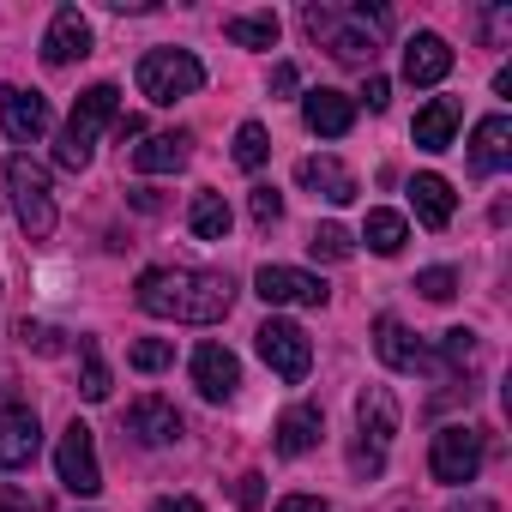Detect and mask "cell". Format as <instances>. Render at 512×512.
Instances as JSON below:
<instances>
[{
    "mask_svg": "<svg viewBox=\"0 0 512 512\" xmlns=\"http://www.w3.org/2000/svg\"><path fill=\"white\" fill-rule=\"evenodd\" d=\"M133 296L151 320H175V326H217L235 308V284L223 272H199V266H151V272H139Z\"/></svg>",
    "mask_w": 512,
    "mask_h": 512,
    "instance_id": "1",
    "label": "cell"
},
{
    "mask_svg": "<svg viewBox=\"0 0 512 512\" xmlns=\"http://www.w3.org/2000/svg\"><path fill=\"white\" fill-rule=\"evenodd\" d=\"M302 25H308V37H314L332 61H344V67H374L386 13H368V7H308Z\"/></svg>",
    "mask_w": 512,
    "mask_h": 512,
    "instance_id": "2",
    "label": "cell"
},
{
    "mask_svg": "<svg viewBox=\"0 0 512 512\" xmlns=\"http://www.w3.org/2000/svg\"><path fill=\"white\" fill-rule=\"evenodd\" d=\"M115 121H121V91H115V85H91V91L73 103V121H67L61 139H55V163H61V169H85L91 151H97V133L115 127Z\"/></svg>",
    "mask_w": 512,
    "mask_h": 512,
    "instance_id": "3",
    "label": "cell"
},
{
    "mask_svg": "<svg viewBox=\"0 0 512 512\" xmlns=\"http://www.w3.org/2000/svg\"><path fill=\"white\" fill-rule=\"evenodd\" d=\"M7 199H13L19 229L31 241H49L55 235V187H49V169L37 157H13L7 163Z\"/></svg>",
    "mask_w": 512,
    "mask_h": 512,
    "instance_id": "4",
    "label": "cell"
},
{
    "mask_svg": "<svg viewBox=\"0 0 512 512\" xmlns=\"http://www.w3.org/2000/svg\"><path fill=\"white\" fill-rule=\"evenodd\" d=\"M205 85V67L187 55V49H151L145 61H139V91L151 97V103H181V97H193Z\"/></svg>",
    "mask_w": 512,
    "mask_h": 512,
    "instance_id": "5",
    "label": "cell"
},
{
    "mask_svg": "<svg viewBox=\"0 0 512 512\" xmlns=\"http://www.w3.org/2000/svg\"><path fill=\"white\" fill-rule=\"evenodd\" d=\"M482 458H488V446H482V428H464V422L440 428V434H434V446H428V470H434V482H446V488H464V482H476Z\"/></svg>",
    "mask_w": 512,
    "mask_h": 512,
    "instance_id": "6",
    "label": "cell"
},
{
    "mask_svg": "<svg viewBox=\"0 0 512 512\" xmlns=\"http://www.w3.org/2000/svg\"><path fill=\"white\" fill-rule=\"evenodd\" d=\"M253 338H260V356H266V368H272L278 380H290V386L308 380V368H314V344H308V332H302L296 320H266Z\"/></svg>",
    "mask_w": 512,
    "mask_h": 512,
    "instance_id": "7",
    "label": "cell"
},
{
    "mask_svg": "<svg viewBox=\"0 0 512 512\" xmlns=\"http://www.w3.org/2000/svg\"><path fill=\"white\" fill-rule=\"evenodd\" d=\"M55 476H61V488H73L79 500H91V494L103 488L97 440H91V428H85V422H67V434H61V446H55Z\"/></svg>",
    "mask_w": 512,
    "mask_h": 512,
    "instance_id": "8",
    "label": "cell"
},
{
    "mask_svg": "<svg viewBox=\"0 0 512 512\" xmlns=\"http://www.w3.org/2000/svg\"><path fill=\"white\" fill-rule=\"evenodd\" d=\"M253 290H260L272 308H326V278L314 272H296V266H260V278H253Z\"/></svg>",
    "mask_w": 512,
    "mask_h": 512,
    "instance_id": "9",
    "label": "cell"
},
{
    "mask_svg": "<svg viewBox=\"0 0 512 512\" xmlns=\"http://www.w3.org/2000/svg\"><path fill=\"white\" fill-rule=\"evenodd\" d=\"M0 133L13 145H31L49 133V97L43 91H25V85H7L0 91Z\"/></svg>",
    "mask_w": 512,
    "mask_h": 512,
    "instance_id": "10",
    "label": "cell"
},
{
    "mask_svg": "<svg viewBox=\"0 0 512 512\" xmlns=\"http://www.w3.org/2000/svg\"><path fill=\"white\" fill-rule=\"evenodd\" d=\"M181 410L169 404V398H157V392H145V398H133L127 404V434L139 440V446H175L181 440Z\"/></svg>",
    "mask_w": 512,
    "mask_h": 512,
    "instance_id": "11",
    "label": "cell"
},
{
    "mask_svg": "<svg viewBox=\"0 0 512 512\" xmlns=\"http://www.w3.org/2000/svg\"><path fill=\"white\" fill-rule=\"evenodd\" d=\"M43 446L37 410L31 404H0V470H25Z\"/></svg>",
    "mask_w": 512,
    "mask_h": 512,
    "instance_id": "12",
    "label": "cell"
},
{
    "mask_svg": "<svg viewBox=\"0 0 512 512\" xmlns=\"http://www.w3.org/2000/svg\"><path fill=\"white\" fill-rule=\"evenodd\" d=\"M193 386H199L205 404H229L235 386H241V362H235V350H223V344H199V350H193Z\"/></svg>",
    "mask_w": 512,
    "mask_h": 512,
    "instance_id": "13",
    "label": "cell"
},
{
    "mask_svg": "<svg viewBox=\"0 0 512 512\" xmlns=\"http://www.w3.org/2000/svg\"><path fill=\"white\" fill-rule=\"evenodd\" d=\"M91 55V25H85V13L79 7H61L55 19H49V31H43V61L49 67H73V61H85Z\"/></svg>",
    "mask_w": 512,
    "mask_h": 512,
    "instance_id": "14",
    "label": "cell"
},
{
    "mask_svg": "<svg viewBox=\"0 0 512 512\" xmlns=\"http://www.w3.org/2000/svg\"><path fill=\"white\" fill-rule=\"evenodd\" d=\"M356 440H368L374 452H386L392 446V434H398V398H392V386H362L356 392Z\"/></svg>",
    "mask_w": 512,
    "mask_h": 512,
    "instance_id": "15",
    "label": "cell"
},
{
    "mask_svg": "<svg viewBox=\"0 0 512 512\" xmlns=\"http://www.w3.org/2000/svg\"><path fill=\"white\" fill-rule=\"evenodd\" d=\"M374 350H380V362H386V368H398V374L434 368V356L410 338V326H404L398 314H380V320H374Z\"/></svg>",
    "mask_w": 512,
    "mask_h": 512,
    "instance_id": "16",
    "label": "cell"
},
{
    "mask_svg": "<svg viewBox=\"0 0 512 512\" xmlns=\"http://www.w3.org/2000/svg\"><path fill=\"white\" fill-rule=\"evenodd\" d=\"M302 121H308V133H320V139H344V133L356 127V97L320 85V91L302 97Z\"/></svg>",
    "mask_w": 512,
    "mask_h": 512,
    "instance_id": "17",
    "label": "cell"
},
{
    "mask_svg": "<svg viewBox=\"0 0 512 512\" xmlns=\"http://www.w3.org/2000/svg\"><path fill=\"white\" fill-rule=\"evenodd\" d=\"M296 181H302L314 199H326V205H350V199H356V175H350L338 157H326V151H320V157H302V163H296Z\"/></svg>",
    "mask_w": 512,
    "mask_h": 512,
    "instance_id": "18",
    "label": "cell"
},
{
    "mask_svg": "<svg viewBox=\"0 0 512 512\" xmlns=\"http://www.w3.org/2000/svg\"><path fill=\"white\" fill-rule=\"evenodd\" d=\"M446 73H452V43L434 37V31H416L404 43V79L410 85H440Z\"/></svg>",
    "mask_w": 512,
    "mask_h": 512,
    "instance_id": "19",
    "label": "cell"
},
{
    "mask_svg": "<svg viewBox=\"0 0 512 512\" xmlns=\"http://www.w3.org/2000/svg\"><path fill=\"white\" fill-rule=\"evenodd\" d=\"M320 434H326V416H320V404H290V410L278 416V434H272V446H278L284 458H302V452H314V446H320Z\"/></svg>",
    "mask_w": 512,
    "mask_h": 512,
    "instance_id": "20",
    "label": "cell"
},
{
    "mask_svg": "<svg viewBox=\"0 0 512 512\" xmlns=\"http://www.w3.org/2000/svg\"><path fill=\"white\" fill-rule=\"evenodd\" d=\"M470 163H476L482 175H500V169L512 163V121H506V115L476 121V133H470Z\"/></svg>",
    "mask_w": 512,
    "mask_h": 512,
    "instance_id": "21",
    "label": "cell"
},
{
    "mask_svg": "<svg viewBox=\"0 0 512 512\" xmlns=\"http://www.w3.org/2000/svg\"><path fill=\"white\" fill-rule=\"evenodd\" d=\"M458 115H464V109H458V97H434L428 109H416V127H410V133H416V145H422V151H446V145H452V133H458Z\"/></svg>",
    "mask_w": 512,
    "mask_h": 512,
    "instance_id": "22",
    "label": "cell"
},
{
    "mask_svg": "<svg viewBox=\"0 0 512 512\" xmlns=\"http://www.w3.org/2000/svg\"><path fill=\"white\" fill-rule=\"evenodd\" d=\"M410 205H416V217H422L428 229H446V223H452V211H458V199H452V181H446V175H416V181H410Z\"/></svg>",
    "mask_w": 512,
    "mask_h": 512,
    "instance_id": "23",
    "label": "cell"
},
{
    "mask_svg": "<svg viewBox=\"0 0 512 512\" xmlns=\"http://www.w3.org/2000/svg\"><path fill=\"white\" fill-rule=\"evenodd\" d=\"M187 145H193L187 133H151V139L133 151V169H139V175H169V169L187 163Z\"/></svg>",
    "mask_w": 512,
    "mask_h": 512,
    "instance_id": "24",
    "label": "cell"
},
{
    "mask_svg": "<svg viewBox=\"0 0 512 512\" xmlns=\"http://www.w3.org/2000/svg\"><path fill=\"white\" fill-rule=\"evenodd\" d=\"M187 223H193V235H199V241H223V235H229V223H235V211H229V199H223V193H193Z\"/></svg>",
    "mask_w": 512,
    "mask_h": 512,
    "instance_id": "25",
    "label": "cell"
},
{
    "mask_svg": "<svg viewBox=\"0 0 512 512\" xmlns=\"http://www.w3.org/2000/svg\"><path fill=\"white\" fill-rule=\"evenodd\" d=\"M362 241L380 253V260H392V253H404V241H410V223H404L398 211H368V223H362Z\"/></svg>",
    "mask_w": 512,
    "mask_h": 512,
    "instance_id": "26",
    "label": "cell"
},
{
    "mask_svg": "<svg viewBox=\"0 0 512 512\" xmlns=\"http://www.w3.org/2000/svg\"><path fill=\"white\" fill-rule=\"evenodd\" d=\"M223 31H229V43H241V49H272V43H278V13H235Z\"/></svg>",
    "mask_w": 512,
    "mask_h": 512,
    "instance_id": "27",
    "label": "cell"
},
{
    "mask_svg": "<svg viewBox=\"0 0 512 512\" xmlns=\"http://www.w3.org/2000/svg\"><path fill=\"white\" fill-rule=\"evenodd\" d=\"M79 392L91 398V404H103L109 398V368H103V350H97V338H79Z\"/></svg>",
    "mask_w": 512,
    "mask_h": 512,
    "instance_id": "28",
    "label": "cell"
},
{
    "mask_svg": "<svg viewBox=\"0 0 512 512\" xmlns=\"http://www.w3.org/2000/svg\"><path fill=\"white\" fill-rule=\"evenodd\" d=\"M266 157H272V133H266L260 121H241V127H235V163H241V169H260Z\"/></svg>",
    "mask_w": 512,
    "mask_h": 512,
    "instance_id": "29",
    "label": "cell"
},
{
    "mask_svg": "<svg viewBox=\"0 0 512 512\" xmlns=\"http://www.w3.org/2000/svg\"><path fill=\"white\" fill-rule=\"evenodd\" d=\"M308 253H314V260H350V253H356V235H350L344 223H320V229L308 235Z\"/></svg>",
    "mask_w": 512,
    "mask_h": 512,
    "instance_id": "30",
    "label": "cell"
},
{
    "mask_svg": "<svg viewBox=\"0 0 512 512\" xmlns=\"http://www.w3.org/2000/svg\"><path fill=\"white\" fill-rule=\"evenodd\" d=\"M127 362H133L139 374H163V368L175 362V344H169V338H139V344L127 350Z\"/></svg>",
    "mask_w": 512,
    "mask_h": 512,
    "instance_id": "31",
    "label": "cell"
},
{
    "mask_svg": "<svg viewBox=\"0 0 512 512\" xmlns=\"http://www.w3.org/2000/svg\"><path fill=\"white\" fill-rule=\"evenodd\" d=\"M416 290H422L428 302H452V296H458V272H452V266H428V272H416Z\"/></svg>",
    "mask_w": 512,
    "mask_h": 512,
    "instance_id": "32",
    "label": "cell"
},
{
    "mask_svg": "<svg viewBox=\"0 0 512 512\" xmlns=\"http://www.w3.org/2000/svg\"><path fill=\"white\" fill-rule=\"evenodd\" d=\"M470 356H476V332L458 326V332L440 338V362H446V368H470Z\"/></svg>",
    "mask_w": 512,
    "mask_h": 512,
    "instance_id": "33",
    "label": "cell"
},
{
    "mask_svg": "<svg viewBox=\"0 0 512 512\" xmlns=\"http://www.w3.org/2000/svg\"><path fill=\"white\" fill-rule=\"evenodd\" d=\"M19 338H25V350H43V356H55V350H61V332H55V326H43V320H19Z\"/></svg>",
    "mask_w": 512,
    "mask_h": 512,
    "instance_id": "34",
    "label": "cell"
},
{
    "mask_svg": "<svg viewBox=\"0 0 512 512\" xmlns=\"http://www.w3.org/2000/svg\"><path fill=\"white\" fill-rule=\"evenodd\" d=\"M284 217V199H278V187H253V223L260 229H272Z\"/></svg>",
    "mask_w": 512,
    "mask_h": 512,
    "instance_id": "35",
    "label": "cell"
},
{
    "mask_svg": "<svg viewBox=\"0 0 512 512\" xmlns=\"http://www.w3.org/2000/svg\"><path fill=\"white\" fill-rule=\"evenodd\" d=\"M260 494H266V488H260V470H247V476L235 482V500H241V506H260Z\"/></svg>",
    "mask_w": 512,
    "mask_h": 512,
    "instance_id": "36",
    "label": "cell"
},
{
    "mask_svg": "<svg viewBox=\"0 0 512 512\" xmlns=\"http://www.w3.org/2000/svg\"><path fill=\"white\" fill-rule=\"evenodd\" d=\"M362 103H368V109H374V115H380V109H386V103H392V85H386V79H380V73H374V79H368V91H362Z\"/></svg>",
    "mask_w": 512,
    "mask_h": 512,
    "instance_id": "37",
    "label": "cell"
},
{
    "mask_svg": "<svg viewBox=\"0 0 512 512\" xmlns=\"http://www.w3.org/2000/svg\"><path fill=\"white\" fill-rule=\"evenodd\" d=\"M278 512H332L320 494H290V500H278Z\"/></svg>",
    "mask_w": 512,
    "mask_h": 512,
    "instance_id": "38",
    "label": "cell"
},
{
    "mask_svg": "<svg viewBox=\"0 0 512 512\" xmlns=\"http://www.w3.org/2000/svg\"><path fill=\"white\" fill-rule=\"evenodd\" d=\"M151 512H205V506H199L193 494H163V500H157Z\"/></svg>",
    "mask_w": 512,
    "mask_h": 512,
    "instance_id": "39",
    "label": "cell"
},
{
    "mask_svg": "<svg viewBox=\"0 0 512 512\" xmlns=\"http://www.w3.org/2000/svg\"><path fill=\"white\" fill-rule=\"evenodd\" d=\"M272 91H278V97H290V91H296V67H290V61H278V67H272Z\"/></svg>",
    "mask_w": 512,
    "mask_h": 512,
    "instance_id": "40",
    "label": "cell"
},
{
    "mask_svg": "<svg viewBox=\"0 0 512 512\" xmlns=\"http://www.w3.org/2000/svg\"><path fill=\"white\" fill-rule=\"evenodd\" d=\"M0 512H37V500L19 494V488H7V494H0Z\"/></svg>",
    "mask_w": 512,
    "mask_h": 512,
    "instance_id": "41",
    "label": "cell"
},
{
    "mask_svg": "<svg viewBox=\"0 0 512 512\" xmlns=\"http://www.w3.org/2000/svg\"><path fill=\"white\" fill-rule=\"evenodd\" d=\"M482 31H488V37H500V31H512V13H506V7H500V13H482Z\"/></svg>",
    "mask_w": 512,
    "mask_h": 512,
    "instance_id": "42",
    "label": "cell"
},
{
    "mask_svg": "<svg viewBox=\"0 0 512 512\" xmlns=\"http://www.w3.org/2000/svg\"><path fill=\"white\" fill-rule=\"evenodd\" d=\"M157 0H109V13H151Z\"/></svg>",
    "mask_w": 512,
    "mask_h": 512,
    "instance_id": "43",
    "label": "cell"
},
{
    "mask_svg": "<svg viewBox=\"0 0 512 512\" xmlns=\"http://www.w3.org/2000/svg\"><path fill=\"white\" fill-rule=\"evenodd\" d=\"M452 512H494V506H488V500H470V506H464V500H458V506H452Z\"/></svg>",
    "mask_w": 512,
    "mask_h": 512,
    "instance_id": "44",
    "label": "cell"
}]
</instances>
